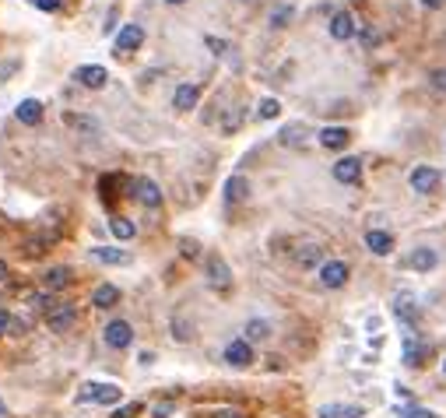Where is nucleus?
<instances>
[{
	"instance_id": "obj_1",
	"label": "nucleus",
	"mask_w": 446,
	"mask_h": 418,
	"mask_svg": "<svg viewBox=\"0 0 446 418\" xmlns=\"http://www.w3.org/2000/svg\"><path fill=\"white\" fill-rule=\"evenodd\" d=\"M120 397H124V391L116 383H84L78 394L81 404H120Z\"/></svg>"
},
{
	"instance_id": "obj_2",
	"label": "nucleus",
	"mask_w": 446,
	"mask_h": 418,
	"mask_svg": "<svg viewBox=\"0 0 446 418\" xmlns=\"http://www.w3.org/2000/svg\"><path fill=\"white\" fill-rule=\"evenodd\" d=\"M204 278H207V285H211V292H218V295L232 292V267H228L218 253L207 257V271H204Z\"/></svg>"
},
{
	"instance_id": "obj_3",
	"label": "nucleus",
	"mask_w": 446,
	"mask_h": 418,
	"mask_svg": "<svg viewBox=\"0 0 446 418\" xmlns=\"http://www.w3.org/2000/svg\"><path fill=\"white\" fill-rule=\"evenodd\" d=\"M130 341H134V327H130L127 320H109V327H106V345L116 348V351H124V348H130Z\"/></svg>"
},
{
	"instance_id": "obj_4",
	"label": "nucleus",
	"mask_w": 446,
	"mask_h": 418,
	"mask_svg": "<svg viewBox=\"0 0 446 418\" xmlns=\"http://www.w3.org/2000/svg\"><path fill=\"white\" fill-rule=\"evenodd\" d=\"M130 197H137L144 207H159L162 204V190L152 183V179H144V176H137L130 183Z\"/></svg>"
},
{
	"instance_id": "obj_5",
	"label": "nucleus",
	"mask_w": 446,
	"mask_h": 418,
	"mask_svg": "<svg viewBox=\"0 0 446 418\" xmlns=\"http://www.w3.org/2000/svg\"><path fill=\"white\" fill-rule=\"evenodd\" d=\"M225 362L235 366V369H246V366L253 362V348H250V341H246V338L228 341V348H225Z\"/></svg>"
},
{
	"instance_id": "obj_6",
	"label": "nucleus",
	"mask_w": 446,
	"mask_h": 418,
	"mask_svg": "<svg viewBox=\"0 0 446 418\" xmlns=\"http://www.w3.org/2000/svg\"><path fill=\"white\" fill-rule=\"evenodd\" d=\"M348 281V264L344 260H327L320 267V285L323 288H341Z\"/></svg>"
},
{
	"instance_id": "obj_7",
	"label": "nucleus",
	"mask_w": 446,
	"mask_h": 418,
	"mask_svg": "<svg viewBox=\"0 0 446 418\" xmlns=\"http://www.w3.org/2000/svg\"><path fill=\"white\" fill-rule=\"evenodd\" d=\"M436 187H439V172L432 165H419L411 172V190L414 194H432Z\"/></svg>"
},
{
	"instance_id": "obj_8",
	"label": "nucleus",
	"mask_w": 446,
	"mask_h": 418,
	"mask_svg": "<svg viewBox=\"0 0 446 418\" xmlns=\"http://www.w3.org/2000/svg\"><path fill=\"white\" fill-rule=\"evenodd\" d=\"M394 313L404 320V323H419L422 320V310H419V299H414L411 292H401L394 299Z\"/></svg>"
},
{
	"instance_id": "obj_9",
	"label": "nucleus",
	"mask_w": 446,
	"mask_h": 418,
	"mask_svg": "<svg viewBox=\"0 0 446 418\" xmlns=\"http://www.w3.org/2000/svg\"><path fill=\"white\" fill-rule=\"evenodd\" d=\"M74 81H78L81 88H102V84L109 81V74H106V67H99V64H84V67L74 71Z\"/></svg>"
},
{
	"instance_id": "obj_10",
	"label": "nucleus",
	"mask_w": 446,
	"mask_h": 418,
	"mask_svg": "<svg viewBox=\"0 0 446 418\" xmlns=\"http://www.w3.org/2000/svg\"><path fill=\"white\" fill-rule=\"evenodd\" d=\"M46 323H49L53 334L71 331V327H74V306H53V310L46 313Z\"/></svg>"
},
{
	"instance_id": "obj_11",
	"label": "nucleus",
	"mask_w": 446,
	"mask_h": 418,
	"mask_svg": "<svg viewBox=\"0 0 446 418\" xmlns=\"http://www.w3.org/2000/svg\"><path fill=\"white\" fill-rule=\"evenodd\" d=\"M334 179H338V183L355 187V183L362 179V162H359V159H341V162H334Z\"/></svg>"
},
{
	"instance_id": "obj_12",
	"label": "nucleus",
	"mask_w": 446,
	"mask_h": 418,
	"mask_svg": "<svg viewBox=\"0 0 446 418\" xmlns=\"http://www.w3.org/2000/svg\"><path fill=\"white\" fill-rule=\"evenodd\" d=\"M144 43V28L141 25H124L120 36H116V53H134Z\"/></svg>"
},
{
	"instance_id": "obj_13",
	"label": "nucleus",
	"mask_w": 446,
	"mask_h": 418,
	"mask_svg": "<svg viewBox=\"0 0 446 418\" xmlns=\"http://www.w3.org/2000/svg\"><path fill=\"white\" fill-rule=\"evenodd\" d=\"M366 246H369L376 257H386V253L394 250V235L383 232V229H369V232H366Z\"/></svg>"
},
{
	"instance_id": "obj_14",
	"label": "nucleus",
	"mask_w": 446,
	"mask_h": 418,
	"mask_svg": "<svg viewBox=\"0 0 446 418\" xmlns=\"http://www.w3.org/2000/svg\"><path fill=\"white\" fill-rule=\"evenodd\" d=\"M359 28H355V18L348 14V11H338L334 18H331V36L338 39V43H344V39H351Z\"/></svg>"
},
{
	"instance_id": "obj_15",
	"label": "nucleus",
	"mask_w": 446,
	"mask_h": 418,
	"mask_svg": "<svg viewBox=\"0 0 446 418\" xmlns=\"http://www.w3.org/2000/svg\"><path fill=\"white\" fill-rule=\"evenodd\" d=\"M316 137H320V144H323V148H331V152H341V148L351 141V134H348L344 127H323Z\"/></svg>"
},
{
	"instance_id": "obj_16",
	"label": "nucleus",
	"mask_w": 446,
	"mask_h": 418,
	"mask_svg": "<svg viewBox=\"0 0 446 418\" xmlns=\"http://www.w3.org/2000/svg\"><path fill=\"white\" fill-rule=\"evenodd\" d=\"M14 116L21 119V124L36 127L39 119H43V102H39V99H21V102H18V109H14Z\"/></svg>"
},
{
	"instance_id": "obj_17",
	"label": "nucleus",
	"mask_w": 446,
	"mask_h": 418,
	"mask_svg": "<svg viewBox=\"0 0 446 418\" xmlns=\"http://www.w3.org/2000/svg\"><path fill=\"white\" fill-rule=\"evenodd\" d=\"M278 141H281L285 148H303V144L309 141V127H306V124H288V127L278 134Z\"/></svg>"
},
{
	"instance_id": "obj_18",
	"label": "nucleus",
	"mask_w": 446,
	"mask_h": 418,
	"mask_svg": "<svg viewBox=\"0 0 446 418\" xmlns=\"http://www.w3.org/2000/svg\"><path fill=\"white\" fill-rule=\"evenodd\" d=\"M225 197H228V204H239V200H246L250 197V179L246 176H228V183H225Z\"/></svg>"
},
{
	"instance_id": "obj_19",
	"label": "nucleus",
	"mask_w": 446,
	"mask_h": 418,
	"mask_svg": "<svg viewBox=\"0 0 446 418\" xmlns=\"http://www.w3.org/2000/svg\"><path fill=\"white\" fill-rule=\"evenodd\" d=\"M316 418H362L359 404H320Z\"/></svg>"
},
{
	"instance_id": "obj_20",
	"label": "nucleus",
	"mask_w": 446,
	"mask_h": 418,
	"mask_svg": "<svg viewBox=\"0 0 446 418\" xmlns=\"http://www.w3.org/2000/svg\"><path fill=\"white\" fill-rule=\"evenodd\" d=\"M116 303H120V288H113V285H99V288L92 292V306H99V310H113Z\"/></svg>"
},
{
	"instance_id": "obj_21",
	"label": "nucleus",
	"mask_w": 446,
	"mask_h": 418,
	"mask_svg": "<svg viewBox=\"0 0 446 418\" xmlns=\"http://www.w3.org/2000/svg\"><path fill=\"white\" fill-rule=\"evenodd\" d=\"M197 84H180V88H176V95H172V106L176 109H193L197 106Z\"/></svg>"
},
{
	"instance_id": "obj_22",
	"label": "nucleus",
	"mask_w": 446,
	"mask_h": 418,
	"mask_svg": "<svg viewBox=\"0 0 446 418\" xmlns=\"http://www.w3.org/2000/svg\"><path fill=\"white\" fill-rule=\"evenodd\" d=\"M436 264H439L436 250H414V253L408 257V267H414V271H432Z\"/></svg>"
},
{
	"instance_id": "obj_23",
	"label": "nucleus",
	"mask_w": 446,
	"mask_h": 418,
	"mask_svg": "<svg viewBox=\"0 0 446 418\" xmlns=\"http://www.w3.org/2000/svg\"><path fill=\"white\" fill-rule=\"evenodd\" d=\"M102 264H130V253H124V250H113V246H95L92 250Z\"/></svg>"
},
{
	"instance_id": "obj_24",
	"label": "nucleus",
	"mask_w": 446,
	"mask_h": 418,
	"mask_svg": "<svg viewBox=\"0 0 446 418\" xmlns=\"http://www.w3.org/2000/svg\"><path fill=\"white\" fill-rule=\"evenodd\" d=\"M323 260V250L320 246H303L299 253H295V264H299V267H316Z\"/></svg>"
},
{
	"instance_id": "obj_25",
	"label": "nucleus",
	"mask_w": 446,
	"mask_h": 418,
	"mask_svg": "<svg viewBox=\"0 0 446 418\" xmlns=\"http://www.w3.org/2000/svg\"><path fill=\"white\" fill-rule=\"evenodd\" d=\"M109 232H113L116 239H124V243H127V239H134V232H137V229H134V222H130V218H113V222H109Z\"/></svg>"
},
{
	"instance_id": "obj_26",
	"label": "nucleus",
	"mask_w": 446,
	"mask_h": 418,
	"mask_svg": "<svg viewBox=\"0 0 446 418\" xmlns=\"http://www.w3.org/2000/svg\"><path fill=\"white\" fill-rule=\"evenodd\" d=\"M46 285H49V288H64V285H71V267H53V271L46 275Z\"/></svg>"
},
{
	"instance_id": "obj_27",
	"label": "nucleus",
	"mask_w": 446,
	"mask_h": 418,
	"mask_svg": "<svg viewBox=\"0 0 446 418\" xmlns=\"http://www.w3.org/2000/svg\"><path fill=\"white\" fill-rule=\"evenodd\" d=\"M267 334H271V323H263V320H250L246 323V341H263Z\"/></svg>"
},
{
	"instance_id": "obj_28",
	"label": "nucleus",
	"mask_w": 446,
	"mask_h": 418,
	"mask_svg": "<svg viewBox=\"0 0 446 418\" xmlns=\"http://www.w3.org/2000/svg\"><path fill=\"white\" fill-rule=\"evenodd\" d=\"M64 124H71V127H81V130H88V134H95V130H99V124H95V119H88V116H74V113H67V116H64Z\"/></svg>"
},
{
	"instance_id": "obj_29",
	"label": "nucleus",
	"mask_w": 446,
	"mask_h": 418,
	"mask_svg": "<svg viewBox=\"0 0 446 418\" xmlns=\"http://www.w3.org/2000/svg\"><path fill=\"white\" fill-rule=\"evenodd\" d=\"M422 355H425V348H419V345H404V362L408 366H422Z\"/></svg>"
},
{
	"instance_id": "obj_30",
	"label": "nucleus",
	"mask_w": 446,
	"mask_h": 418,
	"mask_svg": "<svg viewBox=\"0 0 446 418\" xmlns=\"http://www.w3.org/2000/svg\"><path fill=\"white\" fill-rule=\"evenodd\" d=\"M278 113H281L278 99H263V102H260V109H257V116H260V119H274Z\"/></svg>"
},
{
	"instance_id": "obj_31",
	"label": "nucleus",
	"mask_w": 446,
	"mask_h": 418,
	"mask_svg": "<svg viewBox=\"0 0 446 418\" xmlns=\"http://www.w3.org/2000/svg\"><path fill=\"white\" fill-rule=\"evenodd\" d=\"M180 253H183L187 260H200V246L193 243V239H180Z\"/></svg>"
},
{
	"instance_id": "obj_32",
	"label": "nucleus",
	"mask_w": 446,
	"mask_h": 418,
	"mask_svg": "<svg viewBox=\"0 0 446 418\" xmlns=\"http://www.w3.org/2000/svg\"><path fill=\"white\" fill-rule=\"evenodd\" d=\"M397 418H436V415L425 408H397Z\"/></svg>"
},
{
	"instance_id": "obj_33",
	"label": "nucleus",
	"mask_w": 446,
	"mask_h": 418,
	"mask_svg": "<svg viewBox=\"0 0 446 418\" xmlns=\"http://www.w3.org/2000/svg\"><path fill=\"white\" fill-rule=\"evenodd\" d=\"M288 18H292V8H278V11L271 14V25H274V28H285Z\"/></svg>"
},
{
	"instance_id": "obj_34",
	"label": "nucleus",
	"mask_w": 446,
	"mask_h": 418,
	"mask_svg": "<svg viewBox=\"0 0 446 418\" xmlns=\"http://www.w3.org/2000/svg\"><path fill=\"white\" fill-rule=\"evenodd\" d=\"M429 81H432L436 92H446V71H432V74H429Z\"/></svg>"
},
{
	"instance_id": "obj_35",
	"label": "nucleus",
	"mask_w": 446,
	"mask_h": 418,
	"mask_svg": "<svg viewBox=\"0 0 446 418\" xmlns=\"http://www.w3.org/2000/svg\"><path fill=\"white\" fill-rule=\"evenodd\" d=\"M137 411H141V404H124V408L116 411L113 418H137Z\"/></svg>"
},
{
	"instance_id": "obj_36",
	"label": "nucleus",
	"mask_w": 446,
	"mask_h": 418,
	"mask_svg": "<svg viewBox=\"0 0 446 418\" xmlns=\"http://www.w3.org/2000/svg\"><path fill=\"white\" fill-rule=\"evenodd\" d=\"M32 4H36L39 11H56V8L64 4V0H32Z\"/></svg>"
},
{
	"instance_id": "obj_37",
	"label": "nucleus",
	"mask_w": 446,
	"mask_h": 418,
	"mask_svg": "<svg viewBox=\"0 0 446 418\" xmlns=\"http://www.w3.org/2000/svg\"><path fill=\"white\" fill-rule=\"evenodd\" d=\"M11 327H18V323H14V316H11V313H0V334L11 331Z\"/></svg>"
},
{
	"instance_id": "obj_38",
	"label": "nucleus",
	"mask_w": 446,
	"mask_h": 418,
	"mask_svg": "<svg viewBox=\"0 0 446 418\" xmlns=\"http://www.w3.org/2000/svg\"><path fill=\"white\" fill-rule=\"evenodd\" d=\"M169 415H172V404H169V401L155 408V418H169Z\"/></svg>"
},
{
	"instance_id": "obj_39",
	"label": "nucleus",
	"mask_w": 446,
	"mask_h": 418,
	"mask_svg": "<svg viewBox=\"0 0 446 418\" xmlns=\"http://www.w3.org/2000/svg\"><path fill=\"white\" fill-rule=\"evenodd\" d=\"M21 64H18V60H11V64H0V78H4V74H11V71H18Z\"/></svg>"
},
{
	"instance_id": "obj_40",
	"label": "nucleus",
	"mask_w": 446,
	"mask_h": 418,
	"mask_svg": "<svg viewBox=\"0 0 446 418\" xmlns=\"http://www.w3.org/2000/svg\"><path fill=\"white\" fill-rule=\"evenodd\" d=\"M362 39H366V43H369V46H373V43H376V39H379V36H376V32H373V28H366V32H362Z\"/></svg>"
},
{
	"instance_id": "obj_41",
	"label": "nucleus",
	"mask_w": 446,
	"mask_h": 418,
	"mask_svg": "<svg viewBox=\"0 0 446 418\" xmlns=\"http://www.w3.org/2000/svg\"><path fill=\"white\" fill-rule=\"evenodd\" d=\"M422 4H425L429 11H436V8H443V4H446V0H422Z\"/></svg>"
},
{
	"instance_id": "obj_42",
	"label": "nucleus",
	"mask_w": 446,
	"mask_h": 418,
	"mask_svg": "<svg viewBox=\"0 0 446 418\" xmlns=\"http://www.w3.org/2000/svg\"><path fill=\"white\" fill-rule=\"evenodd\" d=\"M215 418H243V415H239V411H218Z\"/></svg>"
},
{
	"instance_id": "obj_43",
	"label": "nucleus",
	"mask_w": 446,
	"mask_h": 418,
	"mask_svg": "<svg viewBox=\"0 0 446 418\" xmlns=\"http://www.w3.org/2000/svg\"><path fill=\"white\" fill-rule=\"evenodd\" d=\"M4 281H8V264L0 260V285H4Z\"/></svg>"
},
{
	"instance_id": "obj_44",
	"label": "nucleus",
	"mask_w": 446,
	"mask_h": 418,
	"mask_svg": "<svg viewBox=\"0 0 446 418\" xmlns=\"http://www.w3.org/2000/svg\"><path fill=\"white\" fill-rule=\"evenodd\" d=\"M169 4H187V0H169Z\"/></svg>"
},
{
	"instance_id": "obj_45",
	"label": "nucleus",
	"mask_w": 446,
	"mask_h": 418,
	"mask_svg": "<svg viewBox=\"0 0 446 418\" xmlns=\"http://www.w3.org/2000/svg\"><path fill=\"white\" fill-rule=\"evenodd\" d=\"M0 415H4V401H0Z\"/></svg>"
},
{
	"instance_id": "obj_46",
	"label": "nucleus",
	"mask_w": 446,
	"mask_h": 418,
	"mask_svg": "<svg viewBox=\"0 0 446 418\" xmlns=\"http://www.w3.org/2000/svg\"><path fill=\"white\" fill-rule=\"evenodd\" d=\"M443 373H446V358H443Z\"/></svg>"
}]
</instances>
